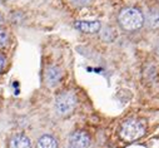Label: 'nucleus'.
<instances>
[{"mask_svg": "<svg viewBox=\"0 0 159 148\" xmlns=\"http://www.w3.org/2000/svg\"><path fill=\"white\" fill-rule=\"evenodd\" d=\"M118 23L124 30L134 31L143 26L144 16L143 14L135 8H125L118 15Z\"/></svg>", "mask_w": 159, "mask_h": 148, "instance_id": "1", "label": "nucleus"}, {"mask_svg": "<svg viewBox=\"0 0 159 148\" xmlns=\"http://www.w3.org/2000/svg\"><path fill=\"white\" fill-rule=\"evenodd\" d=\"M145 133V124L139 119H128L119 129V136L127 142H133L142 138Z\"/></svg>", "mask_w": 159, "mask_h": 148, "instance_id": "2", "label": "nucleus"}, {"mask_svg": "<svg viewBox=\"0 0 159 148\" xmlns=\"http://www.w3.org/2000/svg\"><path fill=\"white\" fill-rule=\"evenodd\" d=\"M76 97L71 92H63L55 99V109L57 113L61 117H68L73 114L76 107Z\"/></svg>", "mask_w": 159, "mask_h": 148, "instance_id": "3", "label": "nucleus"}, {"mask_svg": "<svg viewBox=\"0 0 159 148\" xmlns=\"http://www.w3.org/2000/svg\"><path fill=\"white\" fill-rule=\"evenodd\" d=\"M90 137L84 131H75L69 137V148H89Z\"/></svg>", "mask_w": 159, "mask_h": 148, "instance_id": "4", "label": "nucleus"}, {"mask_svg": "<svg viewBox=\"0 0 159 148\" xmlns=\"http://www.w3.org/2000/svg\"><path fill=\"white\" fill-rule=\"evenodd\" d=\"M74 25L79 31L87 34H94L100 30V23L98 20H78Z\"/></svg>", "mask_w": 159, "mask_h": 148, "instance_id": "5", "label": "nucleus"}, {"mask_svg": "<svg viewBox=\"0 0 159 148\" xmlns=\"http://www.w3.org/2000/svg\"><path fill=\"white\" fill-rule=\"evenodd\" d=\"M8 148H31V141L25 134H15L9 139Z\"/></svg>", "mask_w": 159, "mask_h": 148, "instance_id": "6", "label": "nucleus"}, {"mask_svg": "<svg viewBox=\"0 0 159 148\" xmlns=\"http://www.w3.org/2000/svg\"><path fill=\"white\" fill-rule=\"evenodd\" d=\"M61 76H63V73L58 67H50L45 72V81H47L48 86L54 87L60 82Z\"/></svg>", "mask_w": 159, "mask_h": 148, "instance_id": "7", "label": "nucleus"}, {"mask_svg": "<svg viewBox=\"0 0 159 148\" xmlns=\"http://www.w3.org/2000/svg\"><path fill=\"white\" fill-rule=\"evenodd\" d=\"M36 148H58V142L53 136L44 134L38 139Z\"/></svg>", "mask_w": 159, "mask_h": 148, "instance_id": "8", "label": "nucleus"}, {"mask_svg": "<svg viewBox=\"0 0 159 148\" xmlns=\"http://www.w3.org/2000/svg\"><path fill=\"white\" fill-rule=\"evenodd\" d=\"M147 25L150 29L159 28V10H150L147 14Z\"/></svg>", "mask_w": 159, "mask_h": 148, "instance_id": "9", "label": "nucleus"}, {"mask_svg": "<svg viewBox=\"0 0 159 148\" xmlns=\"http://www.w3.org/2000/svg\"><path fill=\"white\" fill-rule=\"evenodd\" d=\"M9 42V33L4 29H0V49L4 48Z\"/></svg>", "mask_w": 159, "mask_h": 148, "instance_id": "10", "label": "nucleus"}, {"mask_svg": "<svg viewBox=\"0 0 159 148\" xmlns=\"http://www.w3.org/2000/svg\"><path fill=\"white\" fill-rule=\"evenodd\" d=\"M71 3L76 7H87L92 3V0H71Z\"/></svg>", "mask_w": 159, "mask_h": 148, "instance_id": "11", "label": "nucleus"}, {"mask_svg": "<svg viewBox=\"0 0 159 148\" xmlns=\"http://www.w3.org/2000/svg\"><path fill=\"white\" fill-rule=\"evenodd\" d=\"M5 64H7V58L0 53V73L3 72V69L5 68Z\"/></svg>", "mask_w": 159, "mask_h": 148, "instance_id": "12", "label": "nucleus"}, {"mask_svg": "<svg viewBox=\"0 0 159 148\" xmlns=\"http://www.w3.org/2000/svg\"><path fill=\"white\" fill-rule=\"evenodd\" d=\"M4 25V18H3V15L0 14V29H2V26Z\"/></svg>", "mask_w": 159, "mask_h": 148, "instance_id": "13", "label": "nucleus"}]
</instances>
